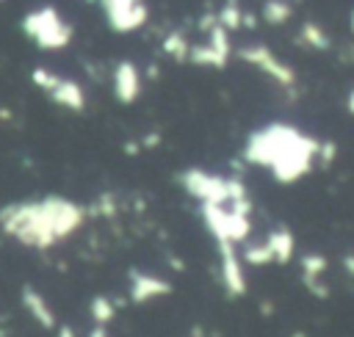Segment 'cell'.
<instances>
[{"label": "cell", "instance_id": "ac0fdd59", "mask_svg": "<svg viewBox=\"0 0 354 337\" xmlns=\"http://www.w3.org/2000/svg\"><path fill=\"white\" fill-rule=\"evenodd\" d=\"M216 22L230 33V30H238L241 25H243V11L238 8V3L235 0H230V3H224L221 6V11L216 14Z\"/></svg>", "mask_w": 354, "mask_h": 337}, {"label": "cell", "instance_id": "603a6c76", "mask_svg": "<svg viewBox=\"0 0 354 337\" xmlns=\"http://www.w3.org/2000/svg\"><path fill=\"white\" fill-rule=\"evenodd\" d=\"M55 337H75V331H72V326H58Z\"/></svg>", "mask_w": 354, "mask_h": 337}, {"label": "cell", "instance_id": "e0dca14e", "mask_svg": "<svg viewBox=\"0 0 354 337\" xmlns=\"http://www.w3.org/2000/svg\"><path fill=\"white\" fill-rule=\"evenodd\" d=\"M163 52H166L169 58H174V61H188L191 41H188L180 30H174V33H169V36L163 39Z\"/></svg>", "mask_w": 354, "mask_h": 337}, {"label": "cell", "instance_id": "ba28073f", "mask_svg": "<svg viewBox=\"0 0 354 337\" xmlns=\"http://www.w3.org/2000/svg\"><path fill=\"white\" fill-rule=\"evenodd\" d=\"M216 251H218V276H221V287L227 290V296L238 298L246 293V273H243V262L238 254V246L230 240H216Z\"/></svg>", "mask_w": 354, "mask_h": 337}, {"label": "cell", "instance_id": "5bb4252c", "mask_svg": "<svg viewBox=\"0 0 354 337\" xmlns=\"http://www.w3.org/2000/svg\"><path fill=\"white\" fill-rule=\"evenodd\" d=\"M22 304H25V309L33 315V320H36L39 326L55 329V312L50 309V304L44 301V296H41L39 290H33L30 285L22 287Z\"/></svg>", "mask_w": 354, "mask_h": 337}, {"label": "cell", "instance_id": "d4e9b609", "mask_svg": "<svg viewBox=\"0 0 354 337\" xmlns=\"http://www.w3.org/2000/svg\"><path fill=\"white\" fill-rule=\"evenodd\" d=\"M346 110H348V113L354 116V88H351V91L346 94Z\"/></svg>", "mask_w": 354, "mask_h": 337}, {"label": "cell", "instance_id": "9c48e42d", "mask_svg": "<svg viewBox=\"0 0 354 337\" xmlns=\"http://www.w3.org/2000/svg\"><path fill=\"white\" fill-rule=\"evenodd\" d=\"M108 25L116 33L138 30L147 22V3L144 0H100Z\"/></svg>", "mask_w": 354, "mask_h": 337}, {"label": "cell", "instance_id": "7402d4cb", "mask_svg": "<svg viewBox=\"0 0 354 337\" xmlns=\"http://www.w3.org/2000/svg\"><path fill=\"white\" fill-rule=\"evenodd\" d=\"M30 80H33V86H39L41 91H50V88L58 83V75L50 72L47 66H36V69L30 72Z\"/></svg>", "mask_w": 354, "mask_h": 337}, {"label": "cell", "instance_id": "ffe728a7", "mask_svg": "<svg viewBox=\"0 0 354 337\" xmlns=\"http://www.w3.org/2000/svg\"><path fill=\"white\" fill-rule=\"evenodd\" d=\"M238 254H241L243 265H268L271 262V254H268L266 243H246L243 251H238Z\"/></svg>", "mask_w": 354, "mask_h": 337}, {"label": "cell", "instance_id": "8992f818", "mask_svg": "<svg viewBox=\"0 0 354 337\" xmlns=\"http://www.w3.org/2000/svg\"><path fill=\"white\" fill-rule=\"evenodd\" d=\"M205 33H207L205 44H191L188 61L196 64V66H210V69L227 66V61H230V55H232L230 33H227L218 22H210V25L205 28Z\"/></svg>", "mask_w": 354, "mask_h": 337}, {"label": "cell", "instance_id": "6da1fadb", "mask_svg": "<svg viewBox=\"0 0 354 337\" xmlns=\"http://www.w3.org/2000/svg\"><path fill=\"white\" fill-rule=\"evenodd\" d=\"M315 155H318V141L285 122H271L266 127H257L254 133H249L243 144V157L254 166L268 168L271 177L282 185L299 182L313 168Z\"/></svg>", "mask_w": 354, "mask_h": 337}, {"label": "cell", "instance_id": "9a60e30c", "mask_svg": "<svg viewBox=\"0 0 354 337\" xmlns=\"http://www.w3.org/2000/svg\"><path fill=\"white\" fill-rule=\"evenodd\" d=\"M326 257L324 254H318V251H310V254H304L301 257V279H304V285L315 293V296H326V290H321L318 287V282H321V276L326 273Z\"/></svg>", "mask_w": 354, "mask_h": 337}, {"label": "cell", "instance_id": "44dd1931", "mask_svg": "<svg viewBox=\"0 0 354 337\" xmlns=\"http://www.w3.org/2000/svg\"><path fill=\"white\" fill-rule=\"evenodd\" d=\"M91 318H94V323L97 326H105V323H111V318H113V304H111V298H105V296H97V298H91Z\"/></svg>", "mask_w": 354, "mask_h": 337}, {"label": "cell", "instance_id": "83f0119b", "mask_svg": "<svg viewBox=\"0 0 354 337\" xmlns=\"http://www.w3.org/2000/svg\"><path fill=\"white\" fill-rule=\"evenodd\" d=\"M0 3H3V0H0Z\"/></svg>", "mask_w": 354, "mask_h": 337}, {"label": "cell", "instance_id": "484cf974", "mask_svg": "<svg viewBox=\"0 0 354 337\" xmlns=\"http://www.w3.org/2000/svg\"><path fill=\"white\" fill-rule=\"evenodd\" d=\"M88 337H108V331H105V326H94Z\"/></svg>", "mask_w": 354, "mask_h": 337}, {"label": "cell", "instance_id": "cb8c5ba5", "mask_svg": "<svg viewBox=\"0 0 354 337\" xmlns=\"http://www.w3.org/2000/svg\"><path fill=\"white\" fill-rule=\"evenodd\" d=\"M343 268L354 276V254H346V257H343Z\"/></svg>", "mask_w": 354, "mask_h": 337}, {"label": "cell", "instance_id": "4316f807", "mask_svg": "<svg viewBox=\"0 0 354 337\" xmlns=\"http://www.w3.org/2000/svg\"><path fill=\"white\" fill-rule=\"evenodd\" d=\"M348 28H351V33H354V8H351V14H348Z\"/></svg>", "mask_w": 354, "mask_h": 337}, {"label": "cell", "instance_id": "2e32d148", "mask_svg": "<svg viewBox=\"0 0 354 337\" xmlns=\"http://www.w3.org/2000/svg\"><path fill=\"white\" fill-rule=\"evenodd\" d=\"M299 39H301V44H307L310 50H318V52L329 50V44H332V39L326 36V30L318 22H304L299 28Z\"/></svg>", "mask_w": 354, "mask_h": 337}, {"label": "cell", "instance_id": "4fadbf2b", "mask_svg": "<svg viewBox=\"0 0 354 337\" xmlns=\"http://www.w3.org/2000/svg\"><path fill=\"white\" fill-rule=\"evenodd\" d=\"M47 94L53 97V102H58V105H64V108H69V110H83V108H86V94H83V88H80L75 80H69V77H58V83H55Z\"/></svg>", "mask_w": 354, "mask_h": 337}, {"label": "cell", "instance_id": "5b68a950", "mask_svg": "<svg viewBox=\"0 0 354 337\" xmlns=\"http://www.w3.org/2000/svg\"><path fill=\"white\" fill-rule=\"evenodd\" d=\"M199 218L213 240H230L238 246L252 235V218L232 210L230 204H199Z\"/></svg>", "mask_w": 354, "mask_h": 337}, {"label": "cell", "instance_id": "7a4b0ae2", "mask_svg": "<svg viewBox=\"0 0 354 337\" xmlns=\"http://www.w3.org/2000/svg\"><path fill=\"white\" fill-rule=\"evenodd\" d=\"M86 218V210L64 196H44L39 202H17L0 210V227L11 238L47 249L69 238Z\"/></svg>", "mask_w": 354, "mask_h": 337}, {"label": "cell", "instance_id": "8fae6325", "mask_svg": "<svg viewBox=\"0 0 354 337\" xmlns=\"http://www.w3.org/2000/svg\"><path fill=\"white\" fill-rule=\"evenodd\" d=\"M113 94L122 105H130L141 94V72L133 61H119L113 66Z\"/></svg>", "mask_w": 354, "mask_h": 337}, {"label": "cell", "instance_id": "d6986e66", "mask_svg": "<svg viewBox=\"0 0 354 337\" xmlns=\"http://www.w3.org/2000/svg\"><path fill=\"white\" fill-rule=\"evenodd\" d=\"M263 19L268 25H282L290 19V3L288 0H266L263 6Z\"/></svg>", "mask_w": 354, "mask_h": 337}, {"label": "cell", "instance_id": "7c38bea8", "mask_svg": "<svg viewBox=\"0 0 354 337\" xmlns=\"http://www.w3.org/2000/svg\"><path fill=\"white\" fill-rule=\"evenodd\" d=\"M263 243H266V249H268V254H271V262L285 265V262L296 254V238H293V232L285 229V227L271 229V232L266 235Z\"/></svg>", "mask_w": 354, "mask_h": 337}, {"label": "cell", "instance_id": "3957f363", "mask_svg": "<svg viewBox=\"0 0 354 337\" xmlns=\"http://www.w3.org/2000/svg\"><path fill=\"white\" fill-rule=\"evenodd\" d=\"M177 182L199 204H230V207L252 213V202H249L246 185L241 180H235V177H221V174H210L205 168H194L191 166V168L180 171Z\"/></svg>", "mask_w": 354, "mask_h": 337}, {"label": "cell", "instance_id": "277c9868", "mask_svg": "<svg viewBox=\"0 0 354 337\" xmlns=\"http://www.w3.org/2000/svg\"><path fill=\"white\" fill-rule=\"evenodd\" d=\"M22 30L41 50H61L72 41V25L53 6H41L36 11H28L22 17Z\"/></svg>", "mask_w": 354, "mask_h": 337}, {"label": "cell", "instance_id": "52a82bcc", "mask_svg": "<svg viewBox=\"0 0 354 337\" xmlns=\"http://www.w3.org/2000/svg\"><path fill=\"white\" fill-rule=\"evenodd\" d=\"M238 58L246 61L249 66L260 69L263 75H268L274 83H279V86H285V88L296 83V72H293L271 47H266V44H246V47L238 50Z\"/></svg>", "mask_w": 354, "mask_h": 337}, {"label": "cell", "instance_id": "30bf717a", "mask_svg": "<svg viewBox=\"0 0 354 337\" xmlns=\"http://www.w3.org/2000/svg\"><path fill=\"white\" fill-rule=\"evenodd\" d=\"M171 293L169 279L155 276V273H144V271H130V301L133 304H147L155 298H163Z\"/></svg>", "mask_w": 354, "mask_h": 337}]
</instances>
